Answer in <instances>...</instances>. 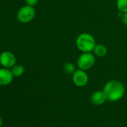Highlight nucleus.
<instances>
[{
    "mask_svg": "<svg viewBox=\"0 0 127 127\" xmlns=\"http://www.w3.org/2000/svg\"><path fill=\"white\" fill-rule=\"evenodd\" d=\"M107 100L111 102H117L124 96L126 88L123 82L117 79H111L107 82L103 88Z\"/></svg>",
    "mask_w": 127,
    "mask_h": 127,
    "instance_id": "1",
    "label": "nucleus"
},
{
    "mask_svg": "<svg viewBox=\"0 0 127 127\" xmlns=\"http://www.w3.org/2000/svg\"><path fill=\"white\" fill-rule=\"evenodd\" d=\"M96 44L94 37L88 32L81 33L76 39V46L81 52H93Z\"/></svg>",
    "mask_w": 127,
    "mask_h": 127,
    "instance_id": "2",
    "label": "nucleus"
},
{
    "mask_svg": "<svg viewBox=\"0 0 127 127\" xmlns=\"http://www.w3.org/2000/svg\"><path fill=\"white\" fill-rule=\"evenodd\" d=\"M96 58L93 52H82L77 59L76 65L79 69L89 70L95 65Z\"/></svg>",
    "mask_w": 127,
    "mask_h": 127,
    "instance_id": "3",
    "label": "nucleus"
},
{
    "mask_svg": "<svg viewBox=\"0 0 127 127\" xmlns=\"http://www.w3.org/2000/svg\"><path fill=\"white\" fill-rule=\"evenodd\" d=\"M36 15V11L34 7L25 5L22 7L17 12V18L21 23H28L34 20Z\"/></svg>",
    "mask_w": 127,
    "mask_h": 127,
    "instance_id": "4",
    "label": "nucleus"
},
{
    "mask_svg": "<svg viewBox=\"0 0 127 127\" xmlns=\"http://www.w3.org/2000/svg\"><path fill=\"white\" fill-rule=\"evenodd\" d=\"M72 79L76 86L82 88L88 85L89 77L85 70L82 69H76V70L72 74Z\"/></svg>",
    "mask_w": 127,
    "mask_h": 127,
    "instance_id": "5",
    "label": "nucleus"
},
{
    "mask_svg": "<svg viewBox=\"0 0 127 127\" xmlns=\"http://www.w3.org/2000/svg\"><path fill=\"white\" fill-rule=\"evenodd\" d=\"M16 56L11 52L5 51L0 55V64L5 68H12L16 64Z\"/></svg>",
    "mask_w": 127,
    "mask_h": 127,
    "instance_id": "6",
    "label": "nucleus"
},
{
    "mask_svg": "<svg viewBox=\"0 0 127 127\" xmlns=\"http://www.w3.org/2000/svg\"><path fill=\"white\" fill-rule=\"evenodd\" d=\"M14 75L8 68H0V85H10L13 79Z\"/></svg>",
    "mask_w": 127,
    "mask_h": 127,
    "instance_id": "7",
    "label": "nucleus"
},
{
    "mask_svg": "<svg viewBox=\"0 0 127 127\" xmlns=\"http://www.w3.org/2000/svg\"><path fill=\"white\" fill-rule=\"evenodd\" d=\"M107 100L105 94L102 91H96L91 96V101L95 105H100Z\"/></svg>",
    "mask_w": 127,
    "mask_h": 127,
    "instance_id": "8",
    "label": "nucleus"
},
{
    "mask_svg": "<svg viewBox=\"0 0 127 127\" xmlns=\"http://www.w3.org/2000/svg\"><path fill=\"white\" fill-rule=\"evenodd\" d=\"M93 53L94 54V55L96 57L102 58L107 55L108 49L105 45H103L102 43H96L93 50Z\"/></svg>",
    "mask_w": 127,
    "mask_h": 127,
    "instance_id": "9",
    "label": "nucleus"
},
{
    "mask_svg": "<svg viewBox=\"0 0 127 127\" xmlns=\"http://www.w3.org/2000/svg\"><path fill=\"white\" fill-rule=\"evenodd\" d=\"M63 70L68 75H72L76 70V65L72 62H65L63 64Z\"/></svg>",
    "mask_w": 127,
    "mask_h": 127,
    "instance_id": "10",
    "label": "nucleus"
},
{
    "mask_svg": "<svg viewBox=\"0 0 127 127\" xmlns=\"http://www.w3.org/2000/svg\"><path fill=\"white\" fill-rule=\"evenodd\" d=\"M11 72L15 77H20L25 73V68L21 64H15L11 70Z\"/></svg>",
    "mask_w": 127,
    "mask_h": 127,
    "instance_id": "11",
    "label": "nucleus"
},
{
    "mask_svg": "<svg viewBox=\"0 0 127 127\" xmlns=\"http://www.w3.org/2000/svg\"><path fill=\"white\" fill-rule=\"evenodd\" d=\"M116 6L118 11L121 14L127 12V0H117Z\"/></svg>",
    "mask_w": 127,
    "mask_h": 127,
    "instance_id": "12",
    "label": "nucleus"
},
{
    "mask_svg": "<svg viewBox=\"0 0 127 127\" xmlns=\"http://www.w3.org/2000/svg\"><path fill=\"white\" fill-rule=\"evenodd\" d=\"M25 1H26V5L34 7V5H36L38 3L39 0H25Z\"/></svg>",
    "mask_w": 127,
    "mask_h": 127,
    "instance_id": "13",
    "label": "nucleus"
},
{
    "mask_svg": "<svg viewBox=\"0 0 127 127\" xmlns=\"http://www.w3.org/2000/svg\"><path fill=\"white\" fill-rule=\"evenodd\" d=\"M120 20H121L122 23H123V25H125L126 26H127V12L126 13L121 14Z\"/></svg>",
    "mask_w": 127,
    "mask_h": 127,
    "instance_id": "14",
    "label": "nucleus"
},
{
    "mask_svg": "<svg viewBox=\"0 0 127 127\" xmlns=\"http://www.w3.org/2000/svg\"><path fill=\"white\" fill-rule=\"evenodd\" d=\"M2 119L0 117V127H2Z\"/></svg>",
    "mask_w": 127,
    "mask_h": 127,
    "instance_id": "15",
    "label": "nucleus"
}]
</instances>
